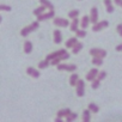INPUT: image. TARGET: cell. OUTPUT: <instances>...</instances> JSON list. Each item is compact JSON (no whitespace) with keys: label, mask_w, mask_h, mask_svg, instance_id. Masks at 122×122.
I'll list each match as a JSON object with an SVG mask.
<instances>
[{"label":"cell","mask_w":122,"mask_h":122,"mask_svg":"<svg viewBox=\"0 0 122 122\" xmlns=\"http://www.w3.org/2000/svg\"><path fill=\"white\" fill-rule=\"evenodd\" d=\"M109 26V22L108 20H102V22H97L96 24H93L92 26V31L93 32H98L101 30H103L104 28H108Z\"/></svg>","instance_id":"4"},{"label":"cell","mask_w":122,"mask_h":122,"mask_svg":"<svg viewBox=\"0 0 122 122\" xmlns=\"http://www.w3.org/2000/svg\"><path fill=\"white\" fill-rule=\"evenodd\" d=\"M76 92H77V96L78 97H83L85 95V84H84V80L79 79L77 85H76Z\"/></svg>","instance_id":"3"},{"label":"cell","mask_w":122,"mask_h":122,"mask_svg":"<svg viewBox=\"0 0 122 122\" xmlns=\"http://www.w3.org/2000/svg\"><path fill=\"white\" fill-rule=\"evenodd\" d=\"M91 121V111L89 109L83 111V122H90Z\"/></svg>","instance_id":"15"},{"label":"cell","mask_w":122,"mask_h":122,"mask_svg":"<svg viewBox=\"0 0 122 122\" xmlns=\"http://www.w3.org/2000/svg\"><path fill=\"white\" fill-rule=\"evenodd\" d=\"M61 61H62V60H61L60 57H55V59H53V60H50V64L53 65V66H57L60 62H61Z\"/></svg>","instance_id":"30"},{"label":"cell","mask_w":122,"mask_h":122,"mask_svg":"<svg viewBox=\"0 0 122 122\" xmlns=\"http://www.w3.org/2000/svg\"><path fill=\"white\" fill-rule=\"evenodd\" d=\"M56 67H57L59 71H68V72H74L77 70V65H74V64L67 65V64H61L60 62Z\"/></svg>","instance_id":"2"},{"label":"cell","mask_w":122,"mask_h":122,"mask_svg":"<svg viewBox=\"0 0 122 122\" xmlns=\"http://www.w3.org/2000/svg\"><path fill=\"white\" fill-rule=\"evenodd\" d=\"M60 59H61V60H67V59H70V54H68V53H66V54H64L62 56H61Z\"/></svg>","instance_id":"35"},{"label":"cell","mask_w":122,"mask_h":122,"mask_svg":"<svg viewBox=\"0 0 122 122\" xmlns=\"http://www.w3.org/2000/svg\"><path fill=\"white\" fill-rule=\"evenodd\" d=\"M26 74L31 76L32 78H38L40 77V72L37 70H35L34 67H28L26 68Z\"/></svg>","instance_id":"13"},{"label":"cell","mask_w":122,"mask_h":122,"mask_svg":"<svg viewBox=\"0 0 122 122\" xmlns=\"http://www.w3.org/2000/svg\"><path fill=\"white\" fill-rule=\"evenodd\" d=\"M81 48H83V43H80V42H77L73 47H72V51H73V54H78L80 50H81Z\"/></svg>","instance_id":"23"},{"label":"cell","mask_w":122,"mask_h":122,"mask_svg":"<svg viewBox=\"0 0 122 122\" xmlns=\"http://www.w3.org/2000/svg\"><path fill=\"white\" fill-rule=\"evenodd\" d=\"M114 3H115L116 5L121 6V5H122V0H114Z\"/></svg>","instance_id":"37"},{"label":"cell","mask_w":122,"mask_h":122,"mask_svg":"<svg viewBox=\"0 0 122 122\" xmlns=\"http://www.w3.org/2000/svg\"><path fill=\"white\" fill-rule=\"evenodd\" d=\"M40 3L42 6H44L46 9H49V10H54V5L49 1V0H40Z\"/></svg>","instance_id":"18"},{"label":"cell","mask_w":122,"mask_h":122,"mask_svg":"<svg viewBox=\"0 0 122 122\" xmlns=\"http://www.w3.org/2000/svg\"><path fill=\"white\" fill-rule=\"evenodd\" d=\"M107 77V72H104V71H102V72H98V76H97V79H99V80H103L104 78Z\"/></svg>","instance_id":"32"},{"label":"cell","mask_w":122,"mask_h":122,"mask_svg":"<svg viewBox=\"0 0 122 122\" xmlns=\"http://www.w3.org/2000/svg\"><path fill=\"white\" fill-rule=\"evenodd\" d=\"M54 121H55V122H62V117H59V116H57Z\"/></svg>","instance_id":"39"},{"label":"cell","mask_w":122,"mask_h":122,"mask_svg":"<svg viewBox=\"0 0 122 122\" xmlns=\"http://www.w3.org/2000/svg\"><path fill=\"white\" fill-rule=\"evenodd\" d=\"M116 30H117V32H118V35L122 37V24H118L117 26H116Z\"/></svg>","instance_id":"34"},{"label":"cell","mask_w":122,"mask_h":122,"mask_svg":"<svg viewBox=\"0 0 122 122\" xmlns=\"http://www.w3.org/2000/svg\"><path fill=\"white\" fill-rule=\"evenodd\" d=\"M70 112H71V110L68 108H65V109H61V110L57 111V116L59 117H66Z\"/></svg>","instance_id":"21"},{"label":"cell","mask_w":122,"mask_h":122,"mask_svg":"<svg viewBox=\"0 0 122 122\" xmlns=\"http://www.w3.org/2000/svg\"><path fill=\"white\" fill-rule=\"evenodd\" d=\"M99 86H101V80H99V79L96 78V79H93V80L91 81V87H92L93 90H97Z\"/></svg>","instance_id":"25"},{"label":"cell","mask_w":122,"mask_h":122,"mask_svg":"<svg viewBox=\"0 0 122 122\" xmlns=\"http://www.w3.org/2000/svg\"><path fill=\"white\" fill-rule=\"evenodd\" d=\"M87 108H89V110H90L91 112H95V114L99 111V108H98V105H96L95 103H90Z\"/></svg>","instance_id":"26"},{"label":"cell","mask_w":122,"mask_h":122,"mask_svg":"<svg viewBox=\"0 0 122 122\" xmlns=\"http://www.w3.org/2000/svg\"><path fill=\"white\" fill-rule=\"evenodd\" d=\"M98 70L97 68H92V70H90V72L86 74V80L87 81H92L93 79H96L97 78V76H98Z\"/></svg>","instance_id":"10"},{"label":"cell","mask_w":122,"mask_h":122,"mask_svg":"<svg viewBox=\"0 0 122 122\" xmlns=\"http://www.w3.org/2000/svg\"><path fill=\"white\" fill-rule=\"evenodd\" d=\"M76 34H77V37H79V38H84L85 36H86V31H85V29H81V30H77L76 31Z\"/></svg>","instance_id":"29"},{"label":"cell","mask_w":122,"mask_h":122,"mask_svg":"<svg viewBox=\"0 0 122 122\" xmlns=\"http://www.w3.org/2000/svg\"><path fill=\"white\" fill-rule=\"evenodd\" d=\"M92 64L95 66H101L103 65V57H99V56H92Z\"/></svg>","instance_id":"17"},{"label":"cell","mask_w":122,"mask_h":122,"mask_svg":"<svg viewBox=\"0 0 122 122\" xmlns=\"http://www.w3.org/2000/svg\"><path fill=\"white\" fill-rule=\"evenodd\" d=\"M79 24H80V20L78 19V18H74V19H72V22H71V24H70V29H71V31H77L78 30V26H79Z\"/></svg>","instance_id":"12"},{"label":"cell","mask_w":122,"mask_h":122,"mask_svg":"<svg viewBox=\"0 0 122 122\" xmlns=\"http://www.w3.org/2000/svg\"><path fill=\"white\" fill-rule=\"evenodd\" d=\"M66 53H67V51H66L65 49H59V50H55V51L50 53L46 59L50 61V60H53V59H55V57H61V56H62L64 54H66Z\"/></svg>","instance_id":"6"},{"label":"cell","mask_w":122,"mask_h":122,"mask_svg":"<svg viewBox=\"0 0 122 122\" xmlns=\"http://www.w3.org/2000/svg\"><path fill=\"white\" fill-rule=\"evenodd\" d=\"M54 15H55L54 10H50L49 12H44V13L37 16V20H38V22H42V20H46V19H50V18L54 17Z\"/></svg>","instance_id":"9"},{"label":"cell","mask_w":122,"mask_h":122,"mask_svg":"<svg viewBox=\"0 0 122 122\" xmlns=\"http://www.w3.org/2000/svg\"><path fill=\"white\" fill-rule=\"evenodd\" d=\"M115 50H117V51H122V44H118V46L115 48Z\"/></svg>","instance_id":"38"},{"label":"cell","mask_w":122,"mask_h":122,"mask_svg":"<svg viewBox=\"0 0 122 122\" xmlns=\"http://www.w3.org/2000/svg\"><path fill=\"white\" fill-rule=\"evenodd\" d=\"M78 80H79L78 74L73 73V74L70 77V84H71V86H76V85H77V83H78Z\"/></svg>","instance_id":"20"},{"label":"cell","mask_w":122,"mask_h":122,"mask_svg":"<svg viewBox=\"0 0 122 122\" xmlns=\"http://www.w3.org/2000/svg\"><path fill=\"white\" fill-rule=\"evenodd\" d=\"M38 26H40V23H38V20L37 22H34V23H31L30 25H28V26H25V28H23L22 29V31H20V35L23 36V37H26L30 32H32V31H36L37 29H38Z\"/></svg>","instance_id":"1"},{"label":"cell","mask_w":122,"mask_h":122,"mask_svg":"<svg viewBox=\"0 0 122 122\" xmlns=\"http://www.w3.org/2000/svg\"><path fill=\"white\" fill-rule=\"evenodd\" d=\"M103 3H104V5H105V6H109V5H111V4H112L111 0H104Z\"/></svg>","instance_id":"36"},{"label":"cell","mask_w":122,"mask_h":122,"mask_svg":"<svg viewBox=\"0 0 122 122\" xmlns=\"http://www.w3.org/2000/svg\"><path fill=\"white\" fill-rule=\"evenodd\" d=\"M121 7H122V5H121Z\"/></svg>","instance_id":"42"},{"label":"cell","mask_w":122,"mask_h":122,"mask_svg":"<svg viewBox=\"0 0 122 122\" xmlns=\"http://www.w3.org/2000/svg\"><path fill=\"white\" fill-rule=\"evenodd\" d=\"M1 20H3V17H1V16H0V23H1Z\"/></svg>","instance_id":"40"},{"label":"cell","mask_w":122,"mask_h":122,"mask_svg":"<svg viewBox=\"0 0 122 122\" xmlns=\"http://www.w3.org/2000/svg\"><path fill=\"white\" fill-rule=\"evenodd\" d=\"M44 12H46V7L41 5L40 7H37V9H35L32 13H34V15H35L36 17H37V16H40V15H42V13H44Z\"/></svg>","instance_id":"24"},{"label":"cell","mask_w":122,"mask_h":122,"mask_svg":"<svg viewBox=\"0 0 122 122\" xmlns=\"http://www.w3.org/2000/svg\"><path fill=\"white\" fill-rule=\"evenodd\" d=\"M78 117V115L76 112H70L67 116H66V121L67 122H72V121H76V118Z\"/></svg>","instance_id":"27"},{"label":"cell","mask_w":122,"mask_h":122,"mask_svg":"<svg viewBox=\"0 0 122 122\" xmlns=\"http://www.w3.org/2000/svg\"><path fill=\"white\" fill-rule=\"evenodd\" d=\"M90 55L91 56H99V57H105L107 56V50H104V49H99V48H92V49H90Z\"/></svg>","instance_id":"5"},{"label":"cell","mask_w":122,"mask_h":122,"mask_svg":"<svg viewBox=\"0 0 122 122\" xmlns=\"http://www.w3.org/2000/svg\"><path fill=\"white\" fill-rule=\"evenodd\" d=\"M97 22H98V10L96 6H93L90 11V23L96 24Z\"/></svg>","instance_id":"7"},{"label":"cell","mask_w":122,"mask_h":122,"mask_svg":"<svg viewBox=\"0 0 122 122\" xmlns=\"http://www.w3.org/2000/svg\"><path fill=\"white\" fill-rule=\"evenodd\" d=\"M78 16H79V11H78V10H72V11L68 12V17H70L71 19H74V18H77Z\"/></svg>","instance_id":"28"},{"label":"cell","mask_w":122,"mask_h":122,"mask_svg":"<svg viewBox=\"0 0 122 122\" xmlns=\"http://www.w3.org/2000/svg\"><path fill=\"white\" fill-rule=\"evenodd\" d=\"M78 1H81V0H78Z\"/></svg>","instance_id":"41"},{"label":"cell","mask_w":122,"mask_h":122,"mask_svg":"<svg viewBox=\"0 0 122 122\" xmlns=\"http://www.w3.org/2000/svg\"><path fill=\"white\" fill-rule=\"evenodd\" d=\"M11 6L9 5H3V4H0V11H11Z\"/></svg>","instance_id":"31"},{"label":"cell","mask_w":122,"mask_h":122,"mask_svg":"<svg viewBox=\"0 0 122 122\" xmlns=\"http://www.w3.org/2000/svg\"><path fill=\"white\" fill-rule=\"evenodd\" d=\"M53 36H54V42L56 44H60L61 42H62V34H61L60 30H54Z\"/></svg>","instance_id":"11"},{"label":"cell","mask_w":122,"mask_h":122,"mask_svg":"<svg viewBox=\"0 0 122 122\" xmlns=\"http://www.w3.org/2000/svg\"><path fill=\"white\" fill-rule=\"evenodd\" d=\"M49 65H50V61L46 59V60H42L41 62L38 64V68H40V70H46Z\"/></svg>","instance_id":"22"},{"label":"cell","mask_w":122,"mask_h":122,"mask_svg":"<svg viewBox=\"0 0 122 122\" xmlns=\"http://www.w3.org/2000/svg\"><path fill=\"white\" fill-rule=\"evenodd\" d=\"M89 24H90V17H89V16H83V18H81V20H80L81 28H83V29H86V28L89 26Z\"/></svg>","instance_id":"14"},{"label":"cell","mask_w":122,"mask_h":122,"mask_svg":"<svg viewBox=\"0 0 122 122\" xmlns=\"http://www.w3.org/2000/svg\"><path fill=\"white\" fill-rule=\"evenodd\" d=\"M24 51L26 54H30L32 51V43L30 41H25L24 42Z\"/></svg>","instance_id":"16"},{"label":"cell","mask_w":122,"mask_h":122,"mask_svg":"<svg viewBox=\"0 0 122 122\" xmlns=\"http://www.w3.org/2000/svg\"><path fill=\"white\" fill-rule=\"evenodd\" d=\"M53 23H54V25L60 26V28H67L70 25V22L65 18H55Z\"/></svg>","instance_id":"8"},{"label":"cell","mask_w":122,"mask_h":122,"mask_svg":"<svg viewBox=\"0 0 122 122\" xmlns=\"http://www.w3.org/2000/svg\"><path fill=\"white\" fill-rule=\"evenodd\" d=\"M114 11H115V7L112 6V4L109 5V6H107V12H108V13H112Z\"/></svg>","instance_id":"33"},{"label":"cell","mask_w":122,"mask_h":122,"mask_svg":"<svg viewBox=\"0 0 122 122\" xmlns=\"http://www.w3.org/2000/svg\"><path fill=\"white\" fill-rule=\"evenodd\" d=\"M78 42V40H77V37H71L68 41H66V43H65V46H66V48H72L76 43Z\"/></svg>","instance_id":"19"}]
</instances>
